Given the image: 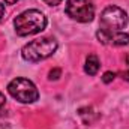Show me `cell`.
Returning a JSON list of instances; mask_svg holds the SVG:
<instances>
[{
	"label": "cell",
	"mask_w": 129,
	"mask_h": 129,
	"mask_svg": "<svg viewBox=\"0 0 129 129\" xmlns=\"http://www.w3.org/2000/svg\"><path fill=\"white\" fill-rule=\"evenodd\" d=\"M47 17L38 9H27L15 17L14 27L18 36H30L42 32L47 27Z\"/></svg>",
	"instance_id": "obj_1"
},
{
	"label": "cell",
	"mask_w": 129,
	"mask_h": 129,
	"mask_svg": "<svg viewBox=\"0 0 129 129\" xmlns=\"http://www.w3.org/2000/svg\"><path fill=\"white\" fill-rule=\"evenodd\" d=\"M57 41L54 38H41V39H35L32 42L26 44L21 50V57L26 62L36 63L41 60H45L48 57H51L56 51H57Z\"/></svg>",
	"instance_id": "obj_2"
},
{
	"label": "cell",
	"mask_w": 129,
	"mask_h": 129,
	"mask_svg": "<svg viewBox=\"0 0 129 129\" xmlns=\"http://www.w3.org/2000/svg\"><path fill=\"white\" fill-rule=\"evenodd\" d=\"M9 95L21 104H33L39 99V92L36 86L27 78H14L8 84Z\"/></svg>",
	"instance_id": "obj_3"
},
{
	"label": "cell",
	"mask_w": 129,
	"mask_h": 129,
	"mask_svg": "<svg viewBox=\"0 0 129 129\" xmlns=\"http://www.w3.org/2000/svg\"><path fill=\"white\" fill-rule=\"evenodd\" d=\"M129 24V17L125 9L119 6H107L101 14V29L108 32H122Z\"/></svg>",
	"instance_id": "obj_4"
},
{
	"label": "cell",
	"mask_w": 129,
	"mask_h": 129,
	"mask_svg": "<svg viewBox=\"0 0 129 129\" xmlns=\"http://www.w3.org/2000/svg\"><path fill=\"white\" fill-rule=\"evenodd\" d=\"M64 12L74 21L90 23L95 17V5L92 0H68Z\"/></svg>",
	"instance_id": "obj_5"
},
{
	"label": "cell",
	"mask_w": 129,
	"mask_h": 129,
	"mask_svg": "<svg viewBox=\"0 0 129 129\" xmlns=\"http://www.w3.org/2000/svg\"><path fill=\"white\" fill-rule=\"evenodd\" d=\"M96 38L101 44L105 45H128L129 44V33L125 32H108L104 29H99L96 32Z\"/></svg>",
	"instance_id": "obj_6"
},
{
	"label": "cell",
	"mask_w": 129,
	"mask_h": 129,
	"mask_svg": "<svg viewBox=\"0 0 129 129\" xmlns=\"http://www.w3.org/2000/svg\"><path fill=\"white\" fill-rule=\"evenodd\" d=\"M99 59H98V56L95 54H89L87 56V59H86V64H84V71H86V74H89V75H96L98 71H99Z\"/></svg>",
	"instance_id": "obj_7"
},
{
	"label": "cell",
	"mask_w": 129,
	"mask_h": 129,
	"mask_svg": "<svg viewBox=\"0 0 129 129\" xmlns=\"http://www.w3.org/2000/svg\"><path fill=\"white\" fill-rule=\"evenodd\" d=\"M78 116L83 119V122L86 123V125H90L93 120L90 119V116H93V117H98V114L93 111V108L92 107H86V108H80L78 110Z\"/></svg>",
	"instance_id": "obj_8"
},
{
	"label": "cell",
	"mask_w": 129,
	"mask_h": 129,
	"mask_svg": "<svg viewBox=\"0 0 129 129\" xmlns=\"http://www.w3.org/2000/svg\"><path fill=\"white\" fill-rule=\"evenodd\" d=\"M60 77H62V69H59V68L51 69L50 74H48V80H50V81H57Z\"/></svg>",
	"instance_id": "obj_9"
},
{
	"label": "cell",
	"mask_w": 129,
	"mask_h": 129,
	"mask_svg": "<svg viewBox=\"0 0 129 129\" xmlns=\"http://www.w3.org/2000/svg\"><path fill=\"white\" fill-rule=\"evenodd\" d=\"M114 78H116V74H114V72H111V71H108V72H105V74H104L102 81H104L105 84H110Z\"/></svg>",
	"instance_id": "obj_10"
},
{
	"label": "cell",
	"mask_w": 129,
	"mask_h": 129,
	"mask_svg": "<svg viewBox=\"0 0 129 129\" xmlns=\"http://www.w3.org/2000/svg\"><path fill=\"white\" fill-rule=\"evenodd\" d=\"M5 107H6V98H5V95H3V93L0 92V114L3 113Z\"/></svg>",
	"instance_id": "obj_11"
},
{
	"label": "cell",
	"mask_w": 129,
	"mask_h": 129,
	"mask_svg": "<svg viewBox=\"0 0 129 129\" xmlns=\"http://www.w3.org/2000/svg\"><path fill=\"white\" fill-rule=\"evenodd\" d=\"M126 64H128V69L122 74V77H123V80H125V81H129V54L126 56Z\"/></svg>",
	"instance_id": "obj_12"
},
{
	"label": "cell",
	"mask_w": 129,
	"mask_h": 129,
	"mask_svg": "<svg viewBox=\"0 0 129 129\" xmlns=\"http://www.w3.org/2000/svg\"><path fill=\"white\" fill-rule=\"evenodd\" d=\"M42 2L48 6H57L59 3H62V0H42Z\"/></svg>",
	"instance_id": "obj_13"
},
{
	"label": "cell",
	"mask_w": 129,
	"mask_h": 129,
	"mask_svg": "<svg viewBox=\"0 0 129 129\" xmlns=\"http://www.w3.org/2000/svg\"><path fill=\"white\" fill-rule=\"evenodd\" d=\"M3 15H5V5L0 3V20L3 18Z\"/></svg>",
	"instance_id": "obj_14"
},
{
	"label": "cell",
	"mask_w": 129,
	"mask_h": 129,
	"mask_svg": "<svg viewBox=\"0 0 129 129\" xmlns=\"http://www.w3.org/2000/svg\"><path fill=\"white\" fill-rule=\"evenodd\" d=\"M18 0H5V3L6 5H14V3H17Z\"/></svg>",
	"instance_id": "obj_15"
}]
</instances>
